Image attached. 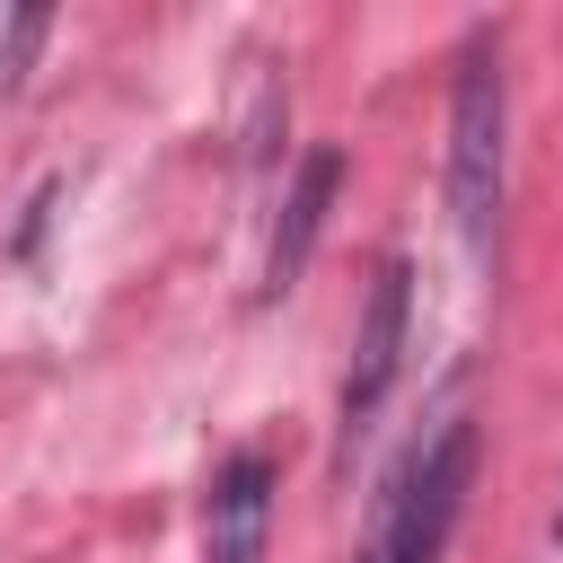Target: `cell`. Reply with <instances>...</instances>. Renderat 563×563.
Wrapping results in <instances>:
<instances>
[{"label":"cell","mask_w":563,"mask_h":563,"mask_svg":"<svg viewBox=\"0 0 563 563\" xmlns=\"http://www.w3.org/2000/svg\"><path fill=\"white\" fill-rule=\"evenodd\" d=\"M501 123H510L501 62L475 35L457 62V97H449V211H457V238L475 264L493 255V229H501Z\"/></svg>","instance_id":"obj_1"},{"label":"cell","mask_w":563,"mask_h":563,"mask_svg":"<svg viewBox=\"0 0 563 563\" xmlns=\"http://www.w3.org/2000/svg\"><path fill=\"white\" fill-rule=\"evenodd\" d=\"M405 317H413V264L387 255L369 273V308H361V334H352V369H343V431H361L405 361Z\"/></svg>","instance_id":"obj_2"},{"label":"cell","mask_w":563,"mask_h":563,"mask_svg":"<svg viewBox=\"0 0 563 563\" xmlns=\"http://www.w3.org/2000/svg\"><path fill=\"white\" fill-rule=\"evenodd\" d=\"M334 185H343V150H334V141H317V150L299 158L290 194H282L273 246H264V299H282V290L308 273V255H317V229H325V211H334Z\"/></svg>","instance_id":"obj_3"},{"label":"cell","mask_w":563,"mask_h":563,"mask_svg":"<svg viewBox=\"0 0 563 563\" xmlns=\"http://www.w3.org/2000/svg\"><path fill=\"white\" fill-rule=\"evenodd\" d=\"M264 537H273V466L246 449V457H229L220 484H211L202 563H264Z\"/></svg>","instance_id":"obj_4"},{"label":"cell","mask_w":563,"mask_h":563,"mask_svg":"<svg viewBox=\"0 0 563 563\" xmlns=\"http://www.w3.org/2000/svg\"><path fill=\"white\" fill-rule=\"evenodd\" d=\"M35 35H44V9H35V0H26V9H9V53H0V88H18V70H26Z\"/></svg>","instance_id":"obj_5"},{"label":"cell","mask_w":563,"mask_h":563,"mask_svg":"<svg viewBox=\"0 0 563 563\" xmlns=\"http://www.w3.org/2000/svg\"><path fill=\"white\" fill-rule=\"evenodd\" d=\"M554 537H563V510H554Z\"/></svg>","instance_id":"obj_6"}]
</instances>
